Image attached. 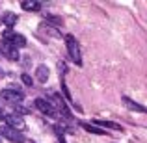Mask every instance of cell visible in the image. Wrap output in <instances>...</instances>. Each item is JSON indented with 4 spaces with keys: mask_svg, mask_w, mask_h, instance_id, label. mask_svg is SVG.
<instances>
[{
    "mask_svg": "<svg viewBox=\"0 0 147 143\" xmlns=\"http://www.w3.org/2000/svg\"><path fill=\"white\" fill-rule=\"evenodd\" d=\"M0 136L6 138V140H9V141H13V143H24V138H22V134L19 132V130H15V128H11V126H7V125H2V126H0Z\"/></svg>",
    "mask_w": 147,
    "mask_h": 143,
    "instance_id": "cell-3",
    "label": "cell"
},
{
    "mask_svg": "<svg viewBox=\"0 0 147 143\" xmlns=\"http://www.w3.org/2000/svg\"><path fill=\"white\" fill-rule=\"evenodd\" d=\"M49 100L52 102V106L58 110V113H60V115H63V117H67V119L71 117V111H69L67 106H65V102L61 100V97H58V95L52 93V95H49Z\"/></svg>",
    "mask_w": 147,
    "mask_h": 143,
    "instance_id": "cell-7",
    "label": "cell"
},
{
    "mask_svg": "<svg viewBox=\"0 0 147 143\" xmlns=\"http://www.w3.org/2000/svg\"><path fill=\"white\" fill-rule=\"evenodd\" d=\"M121 100H123V104H125L129 110H132V111H140V113H147V108H145V106H142V104L134 102V100H132V99H129L127 95H123V97H121Z\"/></svg>",
    "mask_w": 147,
    "mask_h": 143,
    "instance_id": "cell-9",
    "label": "cell"
},
{
    "mask_svg": "<svg viewBox=\"0 0 147 143\" xmlns=\"http://www.w3.org/2000/svg\"><path fill=\"white\" fill-rule=\"evenodd\" d=\"M93 125H99V126H102V128H112V130H121V132H123V126H121V125H115V123H112V121H95Z\"/></svg>",
    "mask_w": 147,
    "mask_h": 143,
    "instance_id": "cell-13",
    "label": "cell"
},
{
    "mask_svg": "<svg viewBox=\"0 0 147 143\" xmlns=\"http://www.w3.org/2000/svg\"><path fill=\"white\" fill-rule=\"evenodd\" d=\"M4 39L11 41L13 47H17V48H22L26 45L24 36H21V34H17V32H11V30H6V32H4Z\"/></svg>",
    "mask_w": 147,
    "mask_h": 143,
    "instance_id": "cell-8",
    "label": "cell"
},
{
    "mask_svg": "<svg viewBox=\"0 0 147 143\" xmlns=\"http://www.w3.org/2000/svg\"><path fill=\"white\" fill-rule=\"evenodd\" d=\"M36 108L41 111V113L49 115V117H58V110L52 106V102H50L49 99H36Z\"/></svg>",
    "mask_w": 147,
    "mask_h": 143,
    "instance_id": "cell-4",
    "label": "cell"
},
{
    "mask_svg": "<svg viewBox=\"0 0 147 143\" xmlns=\"http://www.w3.org/2000/svg\"><path fill=\"white\" fill-rule=\"evenodd\" d=\"M4 123H6L7 126H11V128L19 130V132H22V130L26 128L24 119H22L19 113H15V111H11V113H6V119H4Z\"/></svg>",
    "mask_w": 147,
    "mask_h": 143,
    "instance_id": "cell-5",
    "label": "cell"
},
{
    "mask_svg": "<svg viewBox=\"0 0 147 143\" xmlns=\"http://www.w3.org/2000/svg\"><path fill=\"white\" fill-rule=\"evenodd\" d=\"M47 19H50V22H54V24H58V26H60V24H63V21H61L60 17H54V15H49Z\"/></svg>",
    "mask_w": 147,
    "mask_h": 143,
    "instance_id": "cell-16",
    "label": "cell"
},
{
    "mask_svg": "<svg viewBox=\"0 0 147 143\" xmlns=\"http://www.w3.org/2000/svg\"><path fill=\"white\" fill-rule=\"evenodd\" d=\"M0 21H2V19H0Z\"/></svg>",
    "mask_w": 147,
    "mask_h": 143,
    "instance_id": "cell-22",
    "label": "cell"
},
{
    "mask_svg": "<svg viewBox=\"0 0 147 143\" xmlns=\"http://www.w3.org/2000/svg\"><path fill=\"white\" fill-rule=\"evenodd\" d=\"M0 54L2 56H6L7 60H11V61H15V60H19V50L17 47H13V43L11 41H7V39H0Z\"/></svg>",
    "mask_w": 147,
    "mask_h": 143,
    "instance_id": "cell-2",
    "label": "cell"
},
{
    "mask_svg": "<svg viewBox=\"0 0 147 143\" xmlns=\"http://www.w3.org/2000/svg\"><path fill=\"white\" fill-rule=\"evenodd\" d=\"M17 21H19V17H17L15 13H11V11H7V13H4V15H2V22L7 26V28H11V26H13Z\"/></svg>",
    "mask_w": 147,
    "mask_h": 143,
    "instance_id": "cell-12",
    "label": "cell"
},
{
    "mask_svg": "<svg viewBox=\"0 0 147 143\" xmlns=\"http://www.w3.org/2000/svg\"><path fill=\"white\" fill-rule=\"evenodd\" d=\"M49 75H50V73H49L47 65H37V67H36V80H39L41 84H45L49 80Z\"/></svg>",
    "mask_w": 147,
    "mask_h": 143,
    "instance_id": "cell-11",
    "label": "cell"
},
{
    "mask_svg": "<svg viewBox=\"0 0 147 143\" xmlns=\"http://www.w3.org/2000/svg\"><path fill=\"white\" fill-rule=\"evenodd\" d=\"M21 7L24 11H39L43 7V2H39V0H22Z\"/></svg>",
    "mask_w": 147,
    "mask_h": 143,
    "instance_id": "cell-10",
    "label": "cell"
},
{
    "mask_svg": "<svg viewBox=\"0 0 147 143\" xmlns=\"http://www.w3.org/2000/svg\"><path fill=\"white\" fill-rule=\"evenodd\" d=\"M21 78H22V82H24V86H32V78H30L28 75H22Z\"/></svg>",
    "mask_w": 147,
    "mask_h": 143,
    "instance_id": "cell-17",
    "label": "cell"
},
{
    "mask_svg": "<svg viewBox=\"0 0 147 143\" xmlns=\"http://www.w3.org/2000/svg\"><path fill=\"white\" fill-rule=\"evenodd\" d=\"M78 125L82 126L84 130H88V132H91V134H104V130H102V128H99V126L91 125V123H78Z\"/></svg>",
    "mask_w": 147,
    "mask_h": 143,
    "instance_id": "cell-14",
    "label": "cell"
},
{
    "mask_svg": "<svg viewBox=\"0 0 147 143\" xmlns=\"http://www.w3.org/2000/svg\"><path fill=\"white\" fill-rule=\"evenodd\" d=\"M4 75H6V73H4V69H2V67H0V80H2V78H4Z\"/></svg>",
    "mask_w": 147,
    "mask_h": 143,
    "instance_id": "cell-20",
    "label": "cell"
},
{
    "mask_svg": "<svg viewBox=\"0 0 147 143\" xmlns=\"http://www.w3.org/2000/svg\"><path fill=\"white\" fill-rule=\"evenodd\" d=\"M65 45H67V52H69V56H71V60L80 67V65H82V54H80V45H78V41L75 39V36L67 34V36H65Z\"/></svg>",
    "mask_w": 147,
    "mask_h": 143,
    "instance_id": "cell-1",
    "label": "cell"
},
{
    "mask_svg": "<svg viewBox=\"0 0 147 143\" xmlns=\"http://www.w3.org/2000/svg\"><path fill=\"white\" fill-rule=\"evenodd\" d=\"M41 30H43V32H49V34H52L54 37H60V36H58V30H52V28H49L47 24H41Z\"/></svg>",
    "mask_w": 147,
    "mask_h": 143,
    "instance_id": "cell-15",
    "label": "cell"
},
{
    "mask_svg": "<svg viewBox=\"0 0 147 143\" xmlns=\"http://www.w3.org/2000/svg\"><path fill=\"white\" fill-rule=\"evenodd\" d=\"M4 119H6V113H4V111L0 110V121H4Z\"/></svg>",
    "mask_w": 147,
    "mask_h": 143,
    "instance_id": "cell-19",
    "label": "cell"
},
{
    "mask_svg": "<svg viewBox=\"0 0 147 143\" xmlns=\"http://www.w3.org/2000/svg\"><path fill=\"white\" fill-rule=\"evenodd\" d=\"M2 99L6 100V102L13 104V106H17L19 102H22V99H24V95L21 93L19 89H2Z\"/></svg>",
    "mask_w": 147,
    "mask_h": 143,
    "instance_id": "cell-6",
    "label": "cell"
},
{
    "mask_svg": "<svg viewBox=\"0 0 147 143\" xmlns=\"http://www.w3.org/2000/svg\"><path fill=\"white\" fill-rule=\"evenodd\" d=\"M0 143H2V140H0Z\"/></svg>",
    "mask_w": 147,
    "mask_h": 143,
    "instance_id": "cell-21",
    "label": "cell"
},
{
    "mask_svg": "<svg viewBox=\"0 0 147 143\" xmlns=\"http://www.w3.org/2000/svg\"><path fill=\"white\" fill-rule=\"evenodd\" d=\"M65 69H67V67H65V63H63V61H60V63H58V71H60V75H61V73H65Z\"/></svg>",
    "mask_w": 147,
    "mask_h": 143,
    "instance_id": "cell-18",
    "label": "cell"
}]
</instances>
